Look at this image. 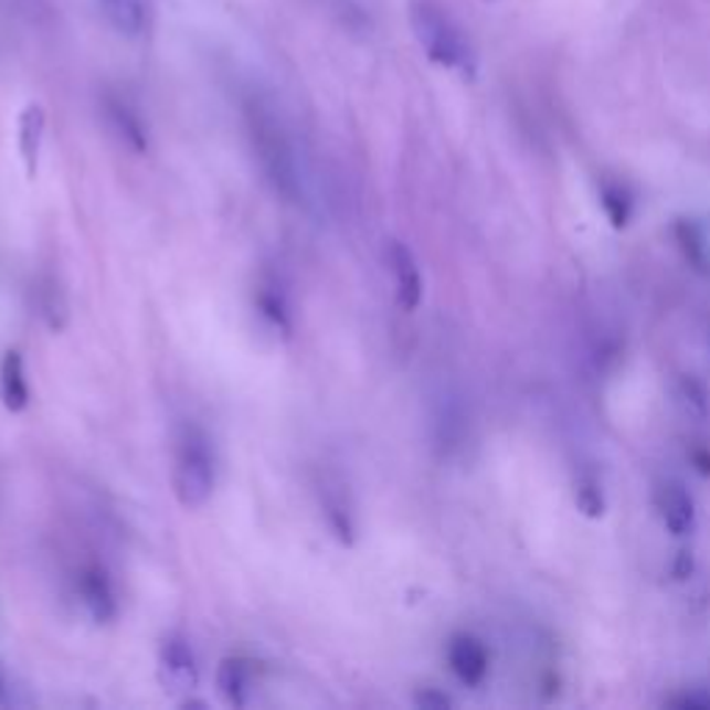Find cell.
I'll list each match as a JSON object with an SVG mask.
<instances>
[{"instance_id": "9c48e42d", "label": "cell", "mask_w": 710, "mask_h": 710, "mask_svg": "<svg viewBox=\"0 0 710 710\" xmlns=\"http://www.w3.org/2000/svg\"><path fill=\"white\" fill-rule=\"evenodd\" d=\"M386 262H389V269H392V275H394L398 306L403 308V311H416L422 303V292H425V284H422V273H420V264H416L414 253H411L403 242H389Z\"/></svg>"}, {"instance_id": "30bf717a", "label": "cell", "mask_w": 710, "mask_h": 710, "mask_svg": "<svg viewBox=\"0 0 710 710\" xmlns=\"http://www.w3.org/2000/svg\"><path fill=\"white\" fill-rule=\"evenodd\" d=\"M45 128H47V114L45 108H42V103H29V106L20 112V120H18V150H20V159H23L25 176H29L31 181H34L36 172H40Z\"/></svg>"}, {"instance_id": "44dd1931", "label": "cell", "mask_w": 710, "mask_h": 710, "mask_svg": "<svg viewBox=\"0 0 710 710\" xmlns=\"http://www.w3.org/2000/svg\"><path fill=\"white\" fill-rule=\"evenodd\" d=\"M416 704H420V708H425V710H431V708L433 710H444V708H453V699L427 688V691L416 693Z\"/></svg>"}, {"instance_id": "5bb4252c", "label": "cell", "mask_w": 710, "mask_h": 710, "mask_svg": "<svg viewBox=\"0 0 710 710\" xmlns=\"http://www.w3.org/2000/svg\"><path fill=\"white\" fill-rule=\"evenodd\" d=\"M36 308H40L42 319L51 330H62L67 325V297H64L56 278H42L36 284Z\"/></svg>"}, {"instance_id": "cb8c5ba5", "label": "cell", "mask_w": 710, "mask_h": 710, "mask_svg": "<svg viewBox=\"0 0 710 710\" xmlns=\"http://www.w3.org/2000/svg\"><path fill=\"white\" fill-rule=\"evenodd\" d=\"M691 458H693V464H697V469L702 471V475H710V453L699 449V453H693Z\"/></svg>"}, {"instance_id": "277c9868", "label": "cell", "mask_w": 710, "mask_h": 710, "mask_svg": "<svg viewBox=\"0 0 710 710\" xmlns=\"http://www.w3.org/2000/svg\"><path fill=\"white\" fill-rule=\"evenodd\" d=\"M103 23L123 40L142 42L156 29L153 0H95Z\"/></svg>"}, {"instance_id": "52a82bcc", "label": "cell", "mask_w": 710, "mask_h": 710, "mask_svg": "<svg viewBox=\"0 0 710 710\" xmlns=\"http://www.w3.org/2000/svg\"><path fill=\"white\" fill-rule=\"evenodd\" d=\"M447 664L453 675L469 688L484 686V680L489 677V653H486L484 642L475 636H466V633L449 638Z\"/></svg>"}, {"instance_id": "3957f363", "label": "cell", "mask_w": 710, "mask_h": 710, "mask_svg": "<svg viewBox=\"0 0 710 710\" xmlns=\"http://www.w3.org/2000/svg\"><path fill=\"white\" fill-rule=\"evenodd\" d=\"M172 489L178 502L189 511L203 508L214 495V453L200 427H181L176 438V466H172Z\"/></svg>"}, {"instance_id": "7c38bea8", "label": "cell", "mask_w": 710, "mask_h": 710, "mask_svg": "<svg viewBox=\"0 0 710 710\" xmlns=\"http://www.w3.org/2000/svg\"><path fill=\"white\" fill-rule=\"evenodd\" d=\"M0 400L7 405V411L20 414L29 409L31 389L29 378H25V361L20 350H7L3 361H0Z\"/></svg>"}, {"instance_id": "4fadbf2b", "label": "cell", "mask_w": 710, "mask_h": 710, "mask_svg": "<svg viewBox=\"0 0 710 710\" xmlns=\"http://www.w3.org/2000/svg\"><path fill=\"white\" fill-rule=\"evenodd\" d=\"M251 660L245 658H225L220 660V669H216V688L225 697L227 704L233 708H245L247 704V691H251L253 682V669Z\"/></svg>"}, {"instance_id": "5b68a950", "label": "cell", "mask_w": 710, "mask_h": 710, "mask_svg": "<svg viewBox=\"0 0 710 710\" xmlns=\"http://www.w3.org/2000/svg\"><path fill=\"white\" fill-rule=\"evenodd\" d=\"M159 680L170 693H192L198 688V660L183 636L172 633L159 649Z\"/></svg>"}, {"instance_id": "2e32d148", "label": "cell", "mask_w": 710, "mask_h": 710, "mask_svg": "<svg viewBox=\"0 0 710 710\" xmlns=\"http://www.w3.org/2000/svg\"><path fill=\"white\" fill-rule=\"evenodd\" d=\"M256 306H258V314H262V317L267 319V322L273 325V328L278 330V333L292 336L289 303H286L284 292H280L278 286H262Z\"/></svg>"}, {"instance_id": "8fae6325", "label": "cell", "mask_w": 710, "mask_h": 710, "mask_svg": "<svg viewBox=\"0 0 710 710\" xmlns=\"http://www.w3.org/2000/svg\"><path fill=\"white\" fill-rule=\"evenodd\" d=\"M660 519L671 536H691L697 528V508H693L691 495L680 484H666L658 491Z\"/></svg>"}, {"instance_id": "d4e9b609", "label": "cell", "mask_w": 710, "mask_h": 710, "mask_svg": "<svg viewBox=\"0 0 710 710\" xmlns=\"http://www.w3.org/2000/svg\"><path fill=\"white\" fill-rule=\"evenodd\" d=\"M7 704H12V688H9L3 671H0V708H7Z\"/></svg>"}, {"instance_id": "9a60e30c", "label": "cell", "mask_w": 710, "mask_h": 710, "mask_svg": "<svg viewBox=\"0 0 710 710\" xmlns=\"http://www.w3.org/2000/svg\"><path fill=\"white\" fill-rule=\"evenodd\" d=\"M336 486H322V508L325 517H328L330 530L336 533V539L345 541V544H352V533H356V524H352V511L345 502L341 491H333Z\"/></svg>"}, {"instance_id": "7a4b0ae2", "label": "cell", "mask_w": 710, "mask_h": 710, "mask_svg": "<svg viewBox=\"0 0 710 710\" xmlns=\"http://www.w3.org/2000/svg\"><path fill=\"white\" fill-rule=\"evenodd\" d=\"M409 23L416 42L422 45L425 56L438 67L455 70V73L471 78L478 59L471 51L469 36L458 25V20L447 12L442 0H411Z\"/></svg>"}, {"instance_id": "7402d4cb", "label": "cell", "mask_w": 710, "mask_h": 710, "mask_svg": "<svg viewBox=\"0 0 710 710\" xmlns=\"http://www.w3.org/2000/svg\"><path fill=\"white\" fill-rule=\"evenodd\" d=\"M18 3L31 14H45V12H51V7H53V0H18Z\"/></svg>"}, {"instance_id": "ba28073f", "label": "cell", "mask_w": 710, "mask_h": 710, "mask_svg": "<svg viewBox=\"0 0 710 710\" xmlns=\"http://www.w3.org/2000/svg\"><path fill=\"white\" fill-rule=\"evenodd\" d=\"M78 600L89 619L95 625H108L117 616V597H114V585L108 574L100 566H86L78 574Z\"/></svg>"}, {"instance_id": "e0dca14e", "label": "cell", "mask_w": 710, "mask_h": 710, "mask_svg": "<svg viewBox=\"0 0 710 710\" xmlns=\"http://www.w3.org/2000/svg\"><path fill=\"white\" fill-rule=\"evenodd\" d=\"M675 233H677V242H680L682 256L688 258V264H691L693 269H699V273H708L710 256H708V245H704L702 231H699L691 220H680L677 222Z\"/></svg>"}, {"instance_id": "8992f818", "label": "cell", "mask_w": 710, "mask_h": 710, "mask_svg": "<svg viewBox=\"0 0 710 710\" xmlns=\"http://www.w3.org/2000/svg\"><path fill=\"white\" fill-rule=\"evenodd\" d=\"M103 117H106V126L112 128V134L126 145L134 153H148L150 139H148V126L142 123L137 108L131 103H126V97L117 95H103Z\"/></svg>"}, {"instance_id": "6da1fadb", "label": "cell", "mask_w": 710, "mask_h": 710, "mask_svg": "<svg viewBox=\"0 0 710 710\" xmlns=\"http://www.w3.org/2000/svg\"><path fill=\"white\" fill-rule=\"evenodd\" d=\"M245 120L253 153H256L258 167H262L273 192L280 194L286 203L308 209L311 189H308L306 167H303L300 150L292 139V131L280 120V114H275L273 106L253 97L245 106Z\"/></svg>"}, {"instance_id": "ffe728a7", "label": "cell", "mask_w": 710, "mask_h": 710, "mask_svg": "<svg viewBox=\"0 0 710 710\" xmlns=\"http://www.w3.org/2000/svg\"><path fill=\"white\" fill-rule=\"evenodd\" d=\"M682 398H686L688 409H691L693 414H708V392H704L702 383H697L693 378H686V381H682Z\"/></svg>"}, {"instance_id": "ac0fdd59", "label": "cell", "mask_w": 710, "mask_h": 710, "mask_svg": "<svg viewBox=\"0 0 710 710\" xmlns=\"http://www.w3.org/2000/svg\"><path fill=\"white\" fill-rule=\"evenodd\" d=\"M600 203H603L605 216L614 227H627L633 216V194L622 183H603L600 187Z\"/></svg>"}, {"instance_id": "603a6c76", "label": "cell", "mask_w": 710, "mask_h": 710, "mask_svg": "<svg viewBox=\"0 0 710 710\" xmlns=\"http://www.w3.org/2000/svg\"><path fill=\"white\" fill-rule=\"evenodd\" d=\"M688 552H680V558H677V566H675V574L677 577H688L691 574V558H686Z\"/></svg>"}, {"instance_id": "d6986e66", "label": "cell", "mask_w": 710, "mask_h": 710, "mask_svg": "<svg viewBox=\"0 0 710 710\" xmlns=\"http://www.w3.org/2000/svg\"><path fill=\"white\" fill-rule=\"evenodd\" d=\"M574 502H577L580 511L585 513L589 519H600L605 513V495L603 486L594 475H583L574 484Z\"/></svg>"}]
</instances>
